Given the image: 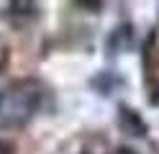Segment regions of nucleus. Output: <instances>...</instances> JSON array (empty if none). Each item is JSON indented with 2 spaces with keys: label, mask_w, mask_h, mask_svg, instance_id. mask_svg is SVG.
Listing matches in <instances>:
<instances>
[{
  "label": "nucleus",
  "mask_w": 159,
  "mask_h": 154,
  "mask_svg": "<svg viewBox=\"0 0 159 154\" xmlns=\"http://www.w3.org/2000/svg\"><path fill=\"white\" fill-rule=\"evenodd\" d=\"M49 98L46 85L39 80H23L0 95V128H21L44 108Z\"/></svg>",
  "instance_id": "obj_1"
},
{
  "label": "nucleus",
  "mask_w": 159,
  "mask_h": 154,
  "mask_svg": "<svg viewBox=\"0 0 159 154\" xmlns=\"http://www.w3.org/2000/svg\"><path fill=\"white\" fill-rule=\"evenodd\" d=\"M118 126H121L128 136H146L149 133V123L141 118V113L128 108V105H118Z\"/></svg>",
  "instance_id": "obj_2"
},
{
  "label": "nucleus",
  "mask_w": 159,
  "mask_h": 154,
  "mask_svg": "<svg viewBox=\"0 0 159 154\" xmlns=\"http://www.w3.org/2000/svg\"><path fill=\"white\" fill-rule=\"evenodd\" d=\"M105 46H108V54L111 57L131 49L134 46V28H131V23H121L118 28H113L111 36H108V41H105Z\"/></svg>",
  "instance_id": "obj_3"
},
{
  "label": "nucleus",
  "mask_w": 159,
  "mask_h": 154,
  "mask_svg": "<svg viewBox=\"0 0 159 154\" xmlns=\"http://www.w3.org/2000/svg\"><path fill=\"white\" fill-rule=\"evenodd\" d=\"M90 85L100 92V95H111L116 87H123V85H126V80L118 77L116 72H98V75L90 80Z\"/></svg>",
  "instance_id": "obj_4"
},
{
  "label": "nucleus",
  "mask_w": 159,
  "mask_h": 154,
  "mask_svg": "<svg viewBox=\"0 0 159 154\" xmlns=\"http://www.w3.org/2000/svg\"><path fill=\"white\" fill-rule=\"evenodd\" d=\"M13 152H16V147H13L11 141H3V139H0V154H13Z\"/></svg>",
  "instance_id": "obj_5"
},
{
  "label": "nucleus",
  "mask_w": 159,
  "mask_h": 154,
  "mask_svg": "<svg viewBox=\"0 0 159 154\" xmlns=\"http://www.w3.org/2000/svg\"><path fill=\"white\" fill-rule=\"evenodd\" d=\"M111 154H136L134 149H126V147H118V149H113Z\"/></svg>",
  "instance_id": "obj_6"
},
{
  "label": "nucleus",
  "mask_w": 159,
  "mask_h": 154,
  "mask_svg": "<svg viewBox=\"0 0 159 154\" xmlns=\"http://www.w3.org/2000/svg\"><path fill=\"white\" fill-rule=\"evenodd\" d=\"M0 67H5V49H0Z\"/></svg>",
  "instance_id": "obj_7"
},
{
  "label": "nucleus",
  "mask_w": 159,
  "mask_h": 154,
  "mask_svg": "<svg viewBox=\"0 0 159 154\" xmlns=\"http://www.w3.org/2000/svg\"><path fill=\"white\" fill-rule=\"evenodd\" d=\"M82 154H90V152H82Z\"/></svg>",
  "instance_id": "obj_8"
}]
</instances>
